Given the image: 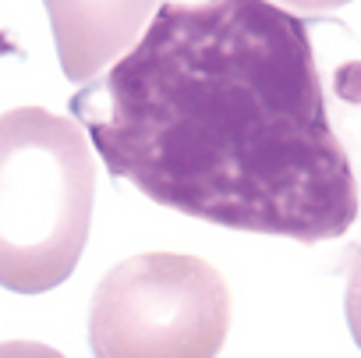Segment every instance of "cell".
Returning a JSON list of instances; mask_svg holds the SVG:
<instances>
[{
  "label": "cell",
  "instance_id": "1",
  "mask_svg": "<svg viewBox=\"0 0 361 358\" xmlns=\"http://www.w3.org/2000/svg\"><path fill=\"white\" fill-rule=\"evenodd\" d=\"M71 114L110 177L163 210L301 245L357 217L308 25L273 0H159Z\"/></svg>",
  "mask_w": 361,
  "mask_h": 358
},
{
  "label": "cell",
  "instance_id": "6",
  "mask_svg": "<svg viewBox=\"0 0 361 358\" xmlns=\"http://www.w3.org/2000/svg\"><path fill=\"white\" fill-rule=\"evenodd\" d=\"M0 358H64V354L39 340H4L0 344Z\"/></svg>",
  "mask_w": 361,
  "mask_h": 358
},
{
  "label": "cell",
  "instance_id": "4",
  "mask_svg": "<svg viewBox=\"0 0 361 358\" xmlns=\"http://www.w3.org/2000/svg\"><path fill=\"white\" fill-rule=\"evenodd\" d=\"M68 82H92L145 32L159 0H43Z\"/></svg>",
  "mask_w": 361,
  "mask_h": 358
},
{
  "label": "cell",
  "instance_id": "7",
  "mask_svg": "<svg viewBox=\"0 0 361 358\" xmlns=\"http://www.w3.org/2000/svg\"><path fill=\"white\" fill-rule=\"evenodd\" d=\"M273 4H280L283 11H315V15H322V11H336V8L350 4V0H273Z\"/></svg>",
  "mask_w": 361,
  "mask_h": 358
},
{
  "label": "cell",
  "instance_id": "3",
  "mask_svg": "<svg viewBox=\"0 0 361 358\" xmlns=\"http://www.w3.org/2000/svg\"><path fill=\"white\" fill-rule=\"evenodd\" d=\"M227 333V280L199 256H131L99 280L89 305L96 358H216Z\"/></svg>",
  "mask_w": 361,
  "mask_h": 358
},
{
  "label": "cell",
  "instance_id": "5",
  "mask_svg": "<svg viewBox=\"0 0 361 358\" xmlns=\"http://www.w3.org/2000/svg\"><path fill=\"white\" fill-rule=\"evenodd\" d=\"M343 312H347V326H350V337L354 344L361 347V249L350 263V273H347V294H343Z\"/></svg>",
  "mask_w": 361,
  "mask_h": 358
},
{
  "label": "cell",
  "instance_id": "2",
  "mask_svg": "<svg viewBox=\"0 0 361 358\" xmlns=\"http://www.w3.org/2000/svg\"><path fill=\"white\" fill-rule=\"evenodd\" d=\"M96 160L75 117L43 107L0 114V287L64 284L89 241Z\"/></svg>",
  "mask_w": 361,
  "mask_h": 358
}]
</instances>
